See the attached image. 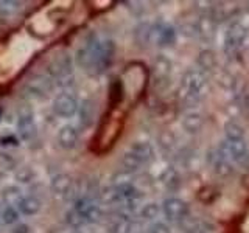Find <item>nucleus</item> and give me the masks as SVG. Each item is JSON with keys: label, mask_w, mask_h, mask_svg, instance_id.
<instances>
[{"label": "nucleus", "mask_w": 249, "mask_h": 233, "mask_svg": "<svg viewBox=\"0 0 249 233\" xmlns=\"http://www.w3.org/2000/svg\"><path fill=\"white\" fill-rule=\"evenodd\" d=\"M246 36H248V28L243 23L238 20L232 22L224 36V51L228 53L229 56L237 54L241 50V47L245 45Z\"/></svg>", "instance_id": "obj_5"}, {"label": "nucleus", "mask_w": 249, "mask_h": 233, "mask_svg": "<svg viewBox=\"0 0 249 233\" xmlns=\"http://www.w3.org/2000/svg\"><path fill=\"white\" fill-rule=\"evenodd\" d=\"M129 227H131L129 219H126L124 216L115 217V219L111 222V225H109V229H111V233H128Z\"/></svg>", "instance_id": "obj_34"}, {"label": "nucleus", "mask_w": 249, "mask_h": 233, "mask_svg": "<svg viewBox=\"0 0 249 233\" xmlns=\"http://www.w3.org/2000/svg\"><path fill=\"white\" fill-rule=\"evenodd\" d=\"M210 166H212V171L215 173V176L218 177H221V179H228L233 174V165H232V162L226 157V155L221 154L220 150H216L213 151L212 154H210Z\"/></svg>", "instance_id": "obj_12"}, {"label": "nucleus", "mask_w": 249, "mask_h": 233, "mask_svg": "<svg viewBox=\"0 0 249 233\" xmlns=\"http://www.w3.org/2000/svg\"><path fill=\"white\" fill-rule=\"evenodd\" d=\"M2 199L3 202L8 205V207H16L19 205V202L23 199L22 196V190L19 188V186H6V188L2 191Z\"/></svg>", "instance_id": "obj_26"}, {"label": "nucleus", "mask_w": 249, "mask_h": 233, "mask_svg": "<svg viewBox=\"0 0 249 233\" xmlns=\"http://www.w3.org/2000/svg\"><path fill=\"white\" fill-rule=\"evenodd\" d=\"M73 210L80 213L86 222H97L101 217V210L100 207L88 196H80L75 200Z\"/></svg>", "instance_id": "obj_10"}, {"label": "nucleus", "mask_w": 249, "mask_h": 233, "mask_svg": "<svg viewBox=\"0 0 249 233\" xmlns=\"http://www.w3.org/2000/svg\"><path fill=\"white\" fill-rule=\"evenodd\" d=\"M11 233H30V227H28L27 224L19 222V224L14 225V229L11 230Z\"/></svg>", "instance_id": "obj_40"}, {"label": "nucleus", "mask_w": 249, "mask_h": 233, "mask_svg": "<svg viewBox=\"0 0 249 233\" xmlns=\"http://www.w3.org/2000/svg\"><path fill=\"white\" fill-rule=\"evenodd\" d=\"M66 222L70 225V227H73V229H80L83 224H86L84 221V217L76 212V210H69V212L66 213Z\"/></svg>", "instance_id": "obj_36"}, {"label": "nucleus", "mask_w": 249, "mask_h": 233, "mask_svg": "<svg viewBox=\"0 0 249 233\" xmlns=\"http://www.w3.org/2000/svg\"><path fill=\"white\" fill-rule=\"evenodd\" d=\"M245 107H246V114L249 116V92L246 93V97H245Z\"/></svg>", "instance_id": "obj_41"}, {"label": "nucleus", "mask_w": 249, "mask_h": 233, "mask_svg": "<svg viewBox=\"0 0 249 233\" xmlns=\"http://www.w3.org/2000/svg\"><path fill=\"white\" fill-rule=\"evenodd\" d=\"M218 150L231 162H237V163H243L249 155V146L246 143V140H237V142L224 140Z\"/></svg>", "instance_id": "obj_7"}, {"label": "nucleus", "mask_w": 249, "mask_h": 233, "mask_svg": "<svg viewBox=\"0 0 249 233\" xmlns=\"http://www.w3.org/2000/svg\"><path fill=\"white\" fill-rule=\"evenodd\" d=\"M0 215H2V210H0Z\"/></svg>", "instance_id": "obj_43"}, {"label": "nucleus", "mask_w": 249, "mask_h": 233, "mask_svg": "<svg viewBox=\"0 0 249 233\" xmlns=\"http://www.w3.org/2000/svg\"><path fill=\"white\" fill-rule=\"evenodd\" d=\"M196 64L201 72H213L218 67V56L212 49H204L198 53L196 56Z\"/></svg>", "instance_id": "obj_18"}, {"label": "nucleus", "mask_w": 249, "mask_h": 233, "mask_svg": "<svg viewBox=\"0 0 249 233\" xmlns=\"http://www.w3.org/2000/svg\"><path fill=\"white\" fill-rule=\"evenodd\" d=\"M41 208H42V202L36 196H25L18 205L19 213L25 216H35L41 212Z\"/></svg>", "instance_id": "obj_22"}, {"label": "nucleus", "mask_w": 249, "mask_h": 233, "mask_svg": "<svg viewBox=\"0 0 249 233\" xmlns=\"http://www.w3.org/2000/svg\"><path fill=\"white\" fill-rule=\"evenodd\" d=\"M78 118L83 128H90L95 120V104L90 100H84L81 101V104L78 106Z\"/></svg>", "instance_id": "obj_20"}, {"label": "nucleus", "mask_w": 249, "mask_h": 233, "mask_svg": "<svg viewBox=\"0 0 249 233\" xmlns=\"http://www.w3.org/2000/svg\"><path fill=\"white\" fill-rule=\"evenodd\" d=\"M218 84H221L224 89H233V85H235V81H233V76L231 73H223L220 78H218Z\"/></svg>", "instance_id": "obj_38"}, {"label": "nucleus", "mask_w": 249, "mask_h": 233, "mask_svg": "<svg viewBox=\"0 0 249 233\" xmlns=\"http://www.w3.org/2000/svg\"><path fill=\"white\" fill-rule=\"evenodd\" d=\"M150 42H154L159 47H170L176 42V31L168 25H154L150 31Z\"/></svg>", "instance_id": "obj_11"}, {"label": "nucleus", "mask_w": 249, "mask_h": 233, "mask_svg": "<svg viewBox=\"0 0 249 233\" xmlns=\"http://www.w3.org/2000/svg\"><path fill=\"white\" fill-rule=\"evenodd\" d=\"M19 216H20V213H19V210H18V208H16V207H8V205H6V207L2 210L0 219H2V222L6 224V225H13V224H18Z\"/></svg>", "instance_id": "obj_32"}, {"label": "nucleus", "mask_w": 249, "mask_h": 233, "mask_svg": "<svg viewBox=\"0 0 249 233\" xmlns=\"http://www.w3.org/2000/svg\"><path fill=\"white\" fill-rule=\"evenodd\" d=\"M171 72H173V62L165 54H158L153 62V84L154 89L163 90L170 85Z\"/></svg>", "instance_id": "obj_6"}, {"label": "nucleus", "mask_w": 249, "mask_h": 233, "mask_svg": "<svg viewBox=\"0 0 249 233\" xmlns=\"http://www.w3.org/2000/svg\"><path fill=\"white\" fill-rule=\"evenodd\" d=\"M207 90V76L199 68H189L181 81V97L190 104H196Z\"/></svg>", "instance_id": "obj_1"}, {"label": "nucleus", "mask_w": 249, "mask_h": 233, "mask_svg": "<svg viewBox=\"0 0 249 233\" xmlns=\"http://www.w3.org/2000/svg\"><path fill=\"white\" fill-rule=\"evenodd\" d=\"M100 42L97 36H89V39L83 44V47L76 50V64L86 72L97 73V59H98V49Z\"/></svg>", "instance_id": "obj_2"}, {"label": "nucleus", "mask_w": 249, "mask_h": 233, "mask_svg": "<svg viewBox=\"0 0 249 233\" xmlns=\"http://www.w3.org/2000/svg\"><path fill=\"white\" fill-rule=\"evenodd\" d=\"M224 135L229 142H237V140H246V129L243 124L235 120H229L224 124Z\"/></svg>", "instance_id": "obj_23"}, {"label": "nucleus", "mask_w": 249, "mask_h": 233, "mask_svg": "<svg viewBox=\"0 0 249 233\" xmlns=\"http://www.w3.org/2000/svg\"><path fill=\"white\" fill-rule=\"evenodd\" d=\"M36 177V171L31 166H20L16 169V179L20 183H30L31 181H35Z\"/></svg>", "instance_id": "obj_33"}, {"label": "nucleus", "mask_w": 249, "mask_h": 233, "mask_svg": "<svg viewBox=\"0 0 249 233\" xmlns=\"http://www.w3.org/2000/svg\"><path fill=\"white\" fill-rule=\"evenodd\" d=\"M115 54V44L112 41H101L98 49V59H97V73H103L111 67Z\"/></svg>", "instance_id": "obj_16"}, {"label": "nucleus", "mask_w": 249, "mask_h": 233, "mask_svg": "<svg viewBox=\"0 0 249 233\" xmlns=\"http://www.w3.org/2000/svg\"><path fill=\"white\" fill-rule=\"evenodd\" d=\"M160 210H162L163 216H165V219L170 222H182L190 215L189 202L181 198H176V196L167 198L163 200L160 205Z\"/></svg>", "instance_id": "obj_4"}, {"label": "nucleus", "mask_w": 249, "mask_h": 233, "mask_svg": "<svg viewBox=\"0 0 249 233\" xmlns=\"http://www.w3.org/2000/svg\"><path fill=\"white\" fill-rule=\"evenodd\" d=\"M22 10L20 2L14 0H2L0 2V20H10Z\"/></svg>", "instance_id": "obj_25"}, {"label": "nucleus", "mask_w": 249, "mask_h": 233, "mask_svg": "<svg viewBox=\"0 0 249 233\" xmlns=\"http://www.w3.org/2000/svg\"><path fill=\"white\" fill-rule=\"evenodd\" d=\"M129 151L132 154H136L137 157L143 162V165H146L148 162H151L154 159V148L148 142H134L131 145Z\"/></svg>", "instance_id": "obj_21"}, {"label": "nucleus", "mask_w": 249, "mask_h": 233, "mask_svg": "<svg viewBox=\"0 0 249 233\" xmlns=\"http://www.w3.org/2000/svg\"><path fill=\"white\" fill-rule=\"evenodd\" d=\"M25 89L30 92V95H33L36 98H44L53 90V81H52V78L36 75L27 81Z\"/></svg>", "instance_id": "obj_15"}, {"label": "nucleus", "mask_w": 249, "mask_h": 233, "mask_svg": "<svg viewBox=\"0 0 249 233\" xmlns=\"http://www.w3.org/2000/svg\"><path fill=\"white\" fill-rule=\"evenodd\" d=\"M78 138H80V134H78V131L75 126H62L58 132V143L61 148H64V150H72V148L76 146L78 143Z\"/></svg>", "instance_id": "obj_19"}, {"label": "nucleus", "mask_w": 249, "mask_h": 233, "mask_svg": "<svg viewBox=\"0 0 249 233\" xmlns=\"http://www.w3.org/2000/svg\"><path fill=\"white\" fill-rule=\"evenodd\" d=\"M162 182L165 183V186L168 190H178L179 185H181V181H179V173L175 168H168L162 177Z\"/></svg>", "instance_id": "obj_29"}, {"label": "nucleus", "mask_w": 249, "mask_h": 233, "mask_svg": "<svg viewBox=\"0 0 249 233\" xmlns=\"http://www.w3.org/2000/svg\"><path fill=\"white\" fill-rule=\"evenodd\" d=\"M36 121H35V115L30 111L28 107H23L19 111L18 116V134L22 140H31L36 135Z\"/></svg>", "instance_id": "obj_9"}, {"label": "nucleus", "mask_w": 249, "mask_h": 233, "mask_svg": "<svg viewBox=\"0 0 249 233\" xmlns=\"http://www.w3.org/2000/svg\"><path fill=\"white\" fill-rule=\"evenodd\" d=\"M181 126L187 134L196 135L202 131V128H204V116L196 111L185 112L181 118Z\"/></svg>", "instance_id": "obj_17"}, {"label": "nucleus", "mask_w": 249, "mask_h": 233, "mask_svg": "<svg viewBox=\"0 0 249 233\" xmlns=\"http://www.w3.org/2000/svg\"><path fill=\"white\" fill-rule=\"evenodd\" d=\"M193 30H195V34H196L198 37H201L202 41L210 42L215 37V33H216V20H215L213 16L202 14L201 17L195 22Z\"/></svg>", "instance_id": "obj_13"}, {"label": "nucleus", "mask_w": 249, "mask_h": 233, "mask_svg": "<svg viewBox=\"0 0 249 233\" xmlns=\"http://www.w3.org/2000/svg\"><path fill=\"white\" fill-rule=\"evenodd\" d=\"M158 145L163 152H173L178 146V138L173 131H162L158 135Z\"/></svg>", "instance_id": "obj_24"}, {"label": "nucleus", "mask_w": 249, "mask_h": 233, "mask_svg": "<svg viewBox=\"0 0 249 233\" xmlns=\"http://www.w3.org/2000/svg\"><path fill=\"white\" fill-rule=\"evenodd\" d=\"M100 199L103 200L105 204H117V202H120V196H119V191H117V186L109 185V186H106V188H103L100 193Z\"/></svg>", "instance_id": "obj_31"}, {"label": "nucleus", "mask_w": 249, "mask_h": 233, "mask_svg": "<svg viewBox=\"0 0 249 233\" xmlns=\"http://www.w3.org/2000/svg\"><path fill=\"white\" fill-rule=\"evenodd\" d=\"M0 145H2L3 148H6V146H19V138L16 137L14 134H8V135L0 137Z\"/></svg>", "instance_id": "obj_39"}, {"label": "nucleus", "mask_w": 249, "mask_h": 233, "mask_svg": "<svg viewBox=\"0 0 249 233\" xmlns=\"http://www.w3.org/2000/svg\"><path fill=\"white\" fill-rule=\"evenodd\" d=\"M0 168L5 171H13L18 168V160L14 159L13 154L2 151L0 152Z\"/></svg>", "instance_id": "obj_35"}, {"label": "nucleus", "mask_w": 249, "mask_h": 233, "mask_svg": "<svg viewBox=\"0 0 249 233\" xmlns=\"http://www.w3.org/2000/svg\"><path fill=\"white\" fill-rule=\"evenodd\" d=\"M47 72L52 80L56 81H66L72 78L73 72V61L69 53H58L53 56L50 62L47 64Z\"/></svg>", "instance_id": "obj_3"}, {"label": "nucleus", "mask_w": 249, "mask_h": 233, "mask_svg": "<svg viewBox=\"0 0 249 233\" xmlns=\"http://www.w3.org/2000/svg\"><path fill=\"white\" fill-rule=\"evenodd\" d=\"M50 186H52V191L56 194V196H61V198H72L73 196V191H75V181L69 174L59 173V174L52 177Z\"/></svg>", "instance_id": "obj_14"}, {"label": "nucleus", "mask_w": 249, "mask_h": 233, "mask_svg": "<svg viewBox=\"0 0 249 233\" xmlns=\"http://www.w3.org/2000/svg\"><path fill=\"white\" fill-rule=\"evenodd\" d=\"M53 111L61 118H72L78 112V101L67 92L59 93L53 101Z\"/></svg>", "instance_id": "obj_8"}, {"label": "nucleus", "mask_w": 249, "mask_h": 233, "mask_svg": "<svg viewBox=\"0 0 249 233\" xmlns=\"http://www.w3.org/2000/svg\"><path fill=\"white\" fill-rule=\"evenodd\" d=\"M146 233H171V229L165 222H153Z\"/></svg>", "instance_id": "obj_37"}, {"label": "nucleus", "mask_w": 249, "mask_h": 233, "mask_svg": "<svg viewBox=\"0 0 249 233\" xmlns=\"http://www.w3.org/2000/svg\"><path fill=\"white\" fill-rule=\"evenodd\" d=\"M122 166H123L124 171H126V173H134V171H137L139 168L143 166V162L140 160L136 154H132L128 150L122 157Z\"/></svg>", "instance_id": "obj_27"}, {"label": "nucleus", "mask_w": 249, "mask_h": 233, "mask_svg": "<svg viewBox=\"0 0 249 233\" xmlns=\"http://www.w3.org/2000/svg\"><path fill=\"white\" fill-rule=\"evenodd\" d=\"M160 212L162 210H160L159 204H156V202H148V204H145L142 207V210H140V216L146 221H154L156 217L159 216Z\"/></svg>", "instance_id": "obj_30"}, {"label": "nucleus", "mask_w": 249, "mask_h": 233, "mask_svg": "<svg viewBox=\"0 0 249 233\" xmlns=\"http://www.w3.org/2000/svg\"><path fill=\"white\" fill-rule=\"evenodd\" d=\"M0 116H2V109H0Z\"/></svg>", "instance_id": "obj_42"}, {"label": "nucleus", "mask_w": 249, "mask_h": 233, "mask_svg": "<svg viewBox=\"0 0 249 233\" xmlns=\"http://www.w3.org/2000/svg\"><path fill=\"white\" fill-rule=\"evenodd\" d=\"M187 233H216V225L209 221H193L185 230Z\"/></svg>", "instance_id": "obj_28"}]
</instances>
